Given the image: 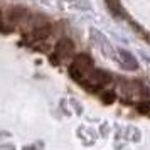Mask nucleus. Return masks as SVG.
I'll return each mask as SVG.
<instances>
[{"instance_id": "obj_2", "label": "nucleus", "mask_w": 150, "mask_h": 150, "mask_svg": "<svg viewBox=\"0 0 150 150\" xmlns=\"http://www.w3.org/2000/svg\"><path fill=\"white\" fill-rule=\"evenodd\" d=\"M71 52H73V42L69 41V39H61V41L57 42L54 54L57 56L59 59H66Z\"/></svg>"}, {"instance_id": "obj_1", "label": "nucleus", "mask_w": 150, "mask_h": 150, "mask_svg": "<svg viewBox=\"0 0 150 150\" xmlns=\"http://www.w3.org/2000/svg\"><path fill=\"white\" fill-rule=\"evenodd\" d=\"M120 93L123 98H135L137 95H140V84L133 81H125L120 84Z\"/></svg>"}, {"instance_id": "obj_3", "label": "nucleus", "mask_w": 150, "mask_h": 150, "mask_svg": "<svg viewBox=\"0 0 150 150\" xmlns=\"http://www.w3.org/2000/svg\"><path fill=\"white\" fill-rule=\"evenodd\" d=\"M137 108L138 111H142V113H150V101H138L137 103Z\"/></svg>"}]
</instances>
